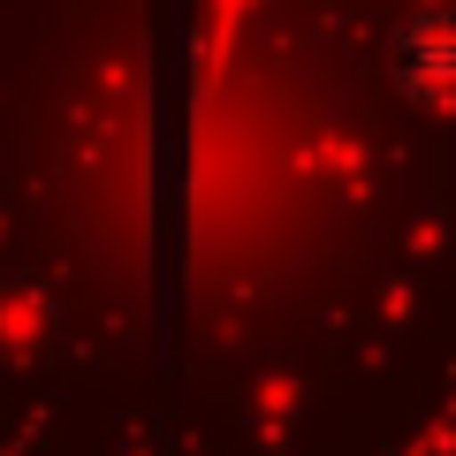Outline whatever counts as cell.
I'll return each instance as SVG.
<instances>
[{
    "instance_id": "cell-1",
    "label": "cell",
    "mask_w": 456,
    "mask_h": 456,
    "mask_svg": "<svg viewBox=\"0 0 456 456\" xmlns=\"http://www.w3.org/2000/svg\"><path fill=\"white\" fill-rule=\"evenodd\" d=\"M388 77L419 107H456V0H426L388 31Z\"/></svg>"
}]
</instances>
